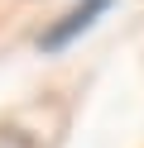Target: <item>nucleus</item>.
I'll list each match as a JSON object with an SVG mask.
<instances>
[{"label": "nucleus", "instance_id": "nucleus-1", "mask_svg": "<svg viewBox=\"0 0 144 148\" xmlns=\"http://www.w3.org/2000/svg\"><path fill=\"white\" fill-rule=\"evenodd\" d=\"M106 5H115V0H77V5H72V10H67L58 24H48V29H43L38 48H43V53L67 48V43H72V38H77V34H82L91 19H101V10H106Z\"/></svg>", "mask_w": 144, "mask_h": 148}]
</instances>
